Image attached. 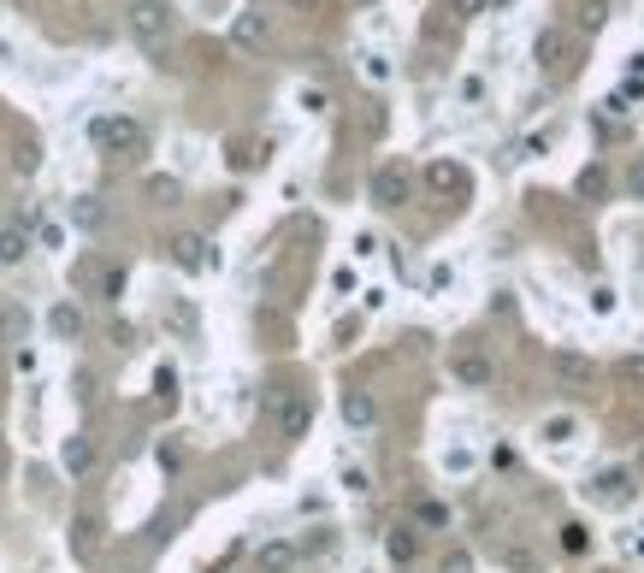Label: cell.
I'll list each match as a JSON object with an SVG mask.
<instances>
[{
  "label": "cell",
  "mask_w": 644,
  "mask_h": 573,
  "mask_svg": "<svg viewBox=\"0 0 644 573\" xmlns=\"http://www.w3.org/2000/svg\"><path fill=\"white\" fill-rule=\"evenodd\" d=\"M532 60H538V71H562V65H568V36H562V30H538Z\"/></svg>",
  "instance_id": "cell-6"
},
{
  "label": "cell",
  "mask_w": 644,
  "mask_h": 573,
  "mask_svg": "<svg viewBox=\"0 0 644 573\" xmlns=\"http://www.w3.org/2000/svg\"><path fill=\"white\" fill-rule=\"evenodd\" d=\"M130 36H136L142 48H160V42L172 36V6H166V0H136V6H130Z\"/></svg>",
  "instance_id": "cell-2"
},
{
  "label": "cell",
  "mask_w": 644,
  "mask_h": 573,
  "mask_svg": "<svg viewBox=\"0 0 644 573\" xmlns=\"http://www.w3.org/2000/svg\"><path fill=\"white\" fill-rule=\"evenodd\" d=\"M71 219H77L83 231H101V225H107V207H101L95 195H77V201H71Z\"/></svg>",
  "instance_id": "cell-15"
},
{
  "label": "cell",
  "mask_w": 644,
  "mask_h": 573,
  "mask_svg": "<svg viewBox=\"0 0 644 573\" xmlns=\"http://www.w3.org/2000/svg\"><path fill=\"white\" fill-rule=\"evenodd\" d=\"M426 184H432L438 195H461V190H467V172H461L455 160H438V166L426 172Z\"/></svg>",
  "instance_id": "cell-12"
},
{
  "label": "cell",
  "mask_w": 644,
  "mask_h": 573,
  "mask_svg": "<svg viewBox=\"0 0 644 573\" xmlns=\"http://www.w3.org/2000/svg\"><path fill=\"white\" fill-rule=\"evenodd\" d=\"M343 420H349L355 432H367V426L379 420V402H373L367 390H343Z\"/></svg>",
  "instance_id": "cell-8"
},
{
  "label": "cell",
  "mask_w": 644,
  "mask_h": 573,
  "mask_svg": "<svg viewBox=\"0 0 644 573\" xmlns=\"http://www.w3.org/2000/svg\"><path fill=\"white\" fill-rule=\"evenodd\" d=\"M178 178H148V201H154V207H178Z\"/></svg>",
  "instance_id": "cell-19"
},
{
  "label": "cell",
  "mask_w": 644,
  "mask_h": 573,
  "mask_svg": "<svg viewBox=\"0 0 644 573\" xmlns=\"http://www.w3.org/2000/svg\"><path fill=\"white\" fill-rule=\"evenodd\" d=\"M580 30H603V18H609V0H580Z\"/></svg>",
  "instance_id": "cell-20"
},
{
  "label": "cell",
  "mask_w": 644,
  "mask_h": 573,
  "mask_svg": "<svg viewBox=\"0 0 644 573\" xmlns=\"http://www.w3.org/2000/svg\"><path fill=\"white\" fill-rule=\"evenodd\" d=\"M639 467H644V455H639Z\"/></svg>",
  "instance_id": "cell-32"
},
{
  "label": "cell",
  "mask_w": 644,
  "mask_h": 573,
  "mask_svg": "<svg viewBox=\"0 0 644 573\" xmlns=\"http://www.w3.org/2000/svg\"><path fill=\"white\" fill-rule=\"evenodd\" d=\"M355 6H373V0H355Z\"/></svg>",
  "instance_id": "cell-31"
},
{
  "label": "cell",
  "mask_w": 644,
  "mask_h": 573,
  "mask_svg": "<svg viewBox=\"0 0 644 573\" xmlns=\"http://www.w3.org/2000/svg\"><path fill=\"white\" fill-rule=\"evenodd\" d=\"M290 6H296V12H314V6H320V0H290Z\"/></svg>",
  "instance_id": "cell-29"
},
{
  "label": "cell",
  "mask_w": 644,
  "mask_h": 573,
  "mask_svg": "<svg viewBox=\"0 0 644 573\" xmlns=\"http://www.w3.org/2000/svg\"><path fill=\"white\" fill-rule=\"evenodd\" d=\"M60 461H65V473H71V479H83V473L95 467V444H89V438H65Z\"/></svg>",
  "instance_id": "cell-11"
},
{
  "label": "cell",
  "mask_w": 644,
  "mask_h": 573,
  "mask_svg": "<svg viewBox=\"0 0 644 573\" xmlns=\"http://www.w3.org/2000/svg\"><path fill=\"white\" fill-rule=\"evenodd\" d=\"M30 255V231L24 225H0V266H18Z\"/></svg>",
  "instance_id": "cell-13"
},
{
  "label": "cell",
  "mask_w": 644,
  "mask_h": 573,
  "mask_svg": "<svg viewBox=\"0 0 644 573\" xmlns=\"http://www.w3.org/2000/svg\"><path fill=\"white\" fill-rule=\"evenodd\" d=\"M408 195H414L408 166H379V172H373V201H379V207H402Z\"/></svg>",
  "instance_id": "cell-3"
},
{
  "label": "cell",
  "mask_w": 644,
  "mask_h": 573,
  "mask_svg": "<svg viewBox=\"0 0 644 573\" xmlns=\"http://www.w3.org/2000/svg\"><path fill=\"white\" fill-rule=\"evenodd\" d=\"M461 101L479 107V101H485V77H467V83H461Z\"/></svg>",
  "instance_id": "cell-23"
},
{
  "label": "cell",
  "mask_w": 644,
  "mask_h": 573,
  "mask_svg": "<svg viewBox=\"0 0 644 573\" xmlns=\"http://www.w3.org/2000/svg\"><path fill=\"white\" fill-rule=\"evenodd\" d=\"M48 331H54V337H65V343H71V337H77V331H83V314H77V308H71V302H60V308H54V314H48Z\"/></svg>",
  "instance_id": "cell-16"
},
{
  "label": "cell",
  "mask_w": 644,
  "mask_h": 573,
  "mask_svg": "<svg viewBox=\"0 0 644 573\" xmlns=\"http://www.w3.org/2000/svg\"><path fill=\"white\" fill-rule=\"evenodd\" d=\"M450 373H455V384H467V390H485V384L497 379V367H491L485 355H473V349H461V355H455Z\"/></svg>",
  "instance_id": "cell-5"
},
{
  "label": "cell",
  "mask_w": 644,
  "mask_h": 573,
  "mask_svg": "<svg viewBox=\"0 0 644 573\" xmlns=\"http://www.w3.org/2000/svg\"><path fill=\"white\" fill-rule=\"evenodd\" d=\"M343 491H355V497H361V491H367V473H361V467H349V473H343Z\"/></svg>",
  "instance_id": "cell-28"
},
{
  "label": "cell",
  "mask_w": 644,
  "mask_h": 573,
  "mask_svg": "<svg viewBox=\"0 0 644 573\" xmlns=\"http://www.w3.org/2000/svg\"><path fill=\"white\" fill-rule=\"evenodd\" d=\"M260 573H290L296 568V544H284V538H272V544H260Z\"/></svg>",
  "instance_id": "cell-10"
},
{
  "label": "cell",
  "mask_w": 644,
  "mask_h": 573,
  "mask_svg": "<svg viewBox=\"0 0 644 573\" xmlns=\"http://www.w3.org/2000/svg\"><path fill=\"white\" fill-rule=\"evenodd\" d=\"M36 160H42V154H36V142H24V148L12 154V166H18V172H36Z\"/></svg>",
  "instance_id": "cell-24"
},
{
  "label": "cell",
  "mask_w": 644,
  "mask_h": 573,
  "mask_svg": "<svg viewBox=\"0 0 644 573\" xmlns=\"http://www.w3.org/2000/svg\"><path fill=\"white\" fill-rule=\"evenodd\" d=\"M308 426H314V402H308V396L278 402V432H284V438H302Z\"/></svg>",
  "instance_id": "cell-7"
},
{
  "label": "cell",
  "mask_w": 644,
  "mask_h": 573,
  "mask_svg": "<svg viewBox=\"0 0 644 573\" xmlns=\"http://www.w3.org/2000/svg\"><path fill=\"white\" fill-rule=\"evenodd\" d=\"M597 497H603V503H621V497H627V473H603V479H597Z\"/></svg>",
  "instance_id": "cell-21"
},
{
  "label": "cell",
  "mask_w": 644,
  "mask_h": 573,
  "mask_svg": "<svg viewBox=\"0 0 644 573\" xmlns=\"http://www.w3.org/2000/svg\"><path fill=\"white\" fill-rule=\"evenodd\" d=\"M574 432H580L574 414H550V420H544V438H550V444H574Z\"/></svg>",
  "instance_id": "cell-17"
},
{
  "label": "cell",
  "mask_w": 644,
  "mask_h": 573,
  "mask_svg": "<svg viewBox=\"0 0 644 573\" xmlns=\"http://www.w3.org/2000/svg\"><path fill=\"white\" fill-rule=\"evenodd\" d=\"M367 77H373V83H385V77H390V60H385V54H367Z\"/></svg>",
  "instance_id": "cell-25"
},
{
  "label": "cell",
  "mask_w": 644,
  "mask_h": 573,
  "mask_svg": "<svg viewBox=\"0 0 644 573\" xmlns=\"http://www.w3.org/2000/svg\"><path fill=\"white\" fill-rule=\"evenodd\" d=\"M562 544H568V550L580 556V550H585V526H562Z\"/></svg>",
  "instance_id": "cell-27"
},
{
  "label": "cell",
  "mask_w": 644,
  "mask_h": 573,
  "mask_svg": "<svg viewBox=\"0 0 644 573\" xmlns=\"http://www.w3.org/2000/svg\"><path fill=\"white\" fill-rule=\"evenodd\" d=\"M89 142H95L101 154H136V148H142V125L125 119V113H107V119L89 125Z\"/></svg>",
  "instance_id": "cell-1"
},
{
  "label": "cell",
  "mask_w": 644,
  "mask_h": 573,
  "mask_svg": "<svg viewBox=\"0 0 644 573\" xmlns=\"http://www.w3.org/2000/svg\"><path fill=\"white\" fill-rule=\"evenodd\" d=\"M414 550H420L414 526H390V532H385V556H390V562H414Z\"/></svg>",
  "instance_id": "cell-14"
},
{
  "label": "cell",
  "mask_w": 644,
  "mask_h": 573,
  "mask_svg": "<svg viewBox=\"0 0 644 573\" xmlns=\"http://www.w3.org/2000/svg\"><path fill=\"white\" fill-rule=\"evenodd\" d=\"M450 6H455V18H479V12H485L491 0H450Z\"/></svg>",
  "instance_id": "cell-26"
},
{
  "label": "cell",
  "mask_w": 644,
  "mask_h": 573,
  "mask_svg": "<svg viewBox=\"0 0 644 573\" xmlns=\"http://www.w3.org/2000/svg\"><path fill=\"white\" fill-rule=\"evenodd\" d=\"M172 260H178L184 272H207V266H213V243L195 237V231H184V237H172Z\"/></svg>",
  "instance_id": "cell-4"
},
{
  "label": "cell",
  "mask_w": 644,
  "mask_h": 573,
  "mask_svg": "<svg viewBox=\"0 0 644 573\" xmlns=\"http://www.w3.org/2000/svg\"><path fill=\"white\" fill-rule=\"evenodd\" d=\"M0 467H6V461H0Z\"/></svg>",
  "instance_id": "cell-33"
},
{
  "label": "cell",
  "mask_w": 644,
  "mask_h": 573,
  "mask_svg": "<svg viewBox=\"0 0 644 573\" xmlns=\"http://www.w3.org/2000/svg\"><path fill=\"white\" fill-rule=\"evenodd\" d=\"M633 550H639V556H644V526H639V538H633Z\"/></svg>",
  "instance_id": "cell-30"
},
{
  "label": "cell",
  "mask_w": 644,
  "mask_h": 573,
  "mask_svg": "<svg viewBox=\"0 0 644 573\" xmlns=\"http://www.w3.org/2000/svg\"><path fill=\"white\" fill-rule=\"evenodd\" d=\"M414 520H420V526H450V509H444V503H420Z\"/></svg>",
  "instance_id": "cell-22"
},
{
  "label": "cell",
  "mask_w": 644,
  "mask_h": 573,
  "mask_svg": "<svg viewBox=\"0 0 644 573\" xmlns=\"http://www.w3.org/2000/svg\"><path fill=\"white\" fill-rule=\"evenodd\" d=\"M231 42H237V48H260V42H266V18H260V12H237V18H231Z\"/></svg>",
  "instance_id": "cell-9"
},
{
  "label": "cell",
  "mask_w": 644,
  "mask_h": 573,
  "mask_svg": "<svg viewBox=\"0 0 644 573\" xmlns=\"http://www.w3.org/2000/svg\"><path fill=\"white\" fill-rule=\"evenodd\" d=\"M556 373H562V379H591V361H585V355H574V349H562V355H556Z\"/></svg>",
  "instance_id": "cell-18"
}]
</instances>
